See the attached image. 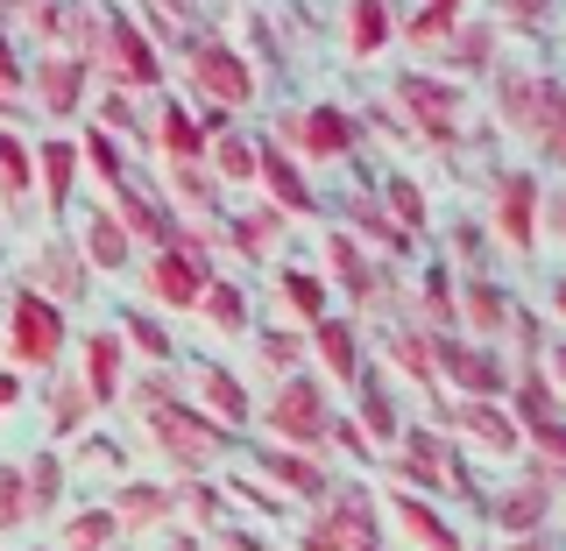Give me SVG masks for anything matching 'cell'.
<instances>
[{
    "label": "cell",
    "instance_id": "1",
    "mask_svg": "<svg viewBox=\"0 0 566 551\" xmlns=\"http://www.w3.org/2000/svg\"><path fill=\"white\" fill-rule=\"evenodd\" d=\"M78 64L99 71L106 93H164V50L142 35V22L128 8H93L85 14V43H78Z\"/></svg>",
    "mask_w": 566,
    "mask_h": 551
},
{
    "label": "cell",
    "instance_id": "2",
    "mask_svg": "<svg viewBox=\"0 0 566 551\" xmlns=\"http://www.w3.org/2000/svg\"><path fill=\"white\" fill-rule=\"evenodd\" d=\"M489 85H495V120H503V135L531 141L538 163L553 170L559 163V71H545V64H495Z\"/></svg>",
    "mask_w": 566,
    "mask_h": 551
},
{
    "label": "cell",
    "instance_id": "3",
    "mask_svg": "<svg viewBox=\"0 0 566 551\" xmlns=\"http://www.w3.org/2000/svg\"><path fill=\"white\" fill-rule=\"evenodd\" d=\"M0 347H8L14 375H57L64 347H71V318L35 290H14L8 311H0Z\"/></svg>",
    "mask_w": 566,
    "mask_h": 551
},
{
    "label": "cell",
    "instance_id": "4",
    "mask_svg": "<svg viewBox=\"0 0 566 551\" xmlns=\"http://www.w3.org/2000/svg\"><path fill=\"white\" fill-rule=\"evenodd\" d=\"M489 226L510 255H538L553 234V184L538 170H495L489 177Z\"/></svg>",
    "mask_w": 566,
    "mask_h": 551
},
{
    "label": "cell",
    "instance_id": "5",
    "mask_svg": "<svg viewBox=\"0 0 566 551\" xmlns=\"http://www.w3.org/2000/svg\"><path fill=\"white\" fill-rule=\"evenodd\" d=\"M389 99L403 106V120H411L418 141H439V149H453L460 135H468V85L447 78V71H397V85H389Z\"/></svg>",
    "mask_w": 566,
    "mask_h": 551
},
{
    "label": "cell",
    "instance_id": "6",
    "mask_svg": "<svg viewBox=\"0 0 566 551\" xmlns=\"http://www.w3.org/2000/svg\"><path fill=\"white\" fill-rule=\"evenodd\" d=\"M270 141L291 149V156H305V163H354V156L368 149L361 114H347V106H333V99L305 106V114H283Z\"/></svg>",
    "mask_w": 566,
    "mask_h": 551
},
{
    "label": "cell",
    "instance_id": "7",
    "mask_svg": "<svg viewBox=\"0 0 566 551\" xmlns=\"http://www.w3.org/2000/svg\"><path fill=\"white\" fill-rule=\"evenodd\" d=\"M185 93L199 106H212V114H241V106H255V64L234 43H220V35H191Z\"/></svg>",
    "mask_w": 566,
    "mask_h": 551
},
{
    "label": "cell",
    "instance_id": "8",
    "mask_svg": "<svg viewBox=\"0 0 566 551\" xmlns=\"http://www.w3.org/2000/svg\"><path fill=\"white\" fill-rule=\"evenodd\" d=\"M212 283V241H177V247H156V255H142V290H149V305L164 311H199Z\"/></svg>",
    "mask_w": 566,
    "mask_h": 551
},
{
    "label": "cell",
    "instance_id": "9",
    "mask_svg": "<svg viewBox=\"0 0 566 551\" xmlns=\"http://www.w3.org/2000/svg\"><path fill=\"white\" fill-rule=\"evenodd\" d=\"M318 255H326V290H340L354 311H382L389 297H397V269H382V262L368 255L347 226L318 234Z\"/></svg>",
    "mask_w": 566,
    "mask_h": 551
},
{
    "label": "cell",
    "instance_id": "10",
    "mask_svg": "<svg viewBox=\"0 0 566 551\" xmlns=\"http://www.w3.org/2000/svg\"><path fill=\"white\" fill-rule=\"evenodd\" d=\"M262 424H270V446H291V453H318L326 446V424H333V403L312 375H291L276 382V396L262 403Z\"/></svg>",
    "mask_w": 566,
    "mask_h": 551
},
{
    "label": "cell",
    "instance_id": "11",
    "mask_svg": "<svg viewBox=\"0 0 566 551\" xmlns=\"http://www.w3.org/2000/svg\"><path fill=\"white\" fill-rule=\"evenodd\" d=\"M432 375L447 389H460V403H503L510 361L495 347H474V340H460V332H439L432 340Z\"/></svg>",
    "mask_w": 566,
    "mask_h": 551
},
{
    "label": "cell",
    "instance_id": "12",
    "mask_svg": "<svg viewBox=\"0 0 566 551\" xmlns=\"http://www.w3.org/2000/svg\"><path fill=\"white\" fill-rule=\"evenodd\" d=\"M142 424H149V432H156V446L170 453V467H185V474L212 467V459H220L227 446H234V438H227L220 424H206V417L191 411L185 396H170V403H149V411H142Z\"/></svg>",
    "mask_w": 566,
    "mask_h": 551
},
{
    "label": "cell",
    "instance_id": "13",
    "mask_svg": "<svg viewBox=\"0 0 566 551\" xmlns=\"http://www.w3.org/2000/svg\"><path fill=\"white\" fill-rule=\"evenodd\" d=\"M22 290H35V297H50V305H85L93 297V269L78 262V247H71L64 234H43L35 241V255L22 262Z\"/></svg>",
    "mask_w": 566,
    "mask_h": 551
},
{
    "label": "cell",
    "instance_id": "14",
    "mask_svg": "<svg viewBox=\"0 0 566 551\" xmlns=\"http://www.w3.org/2000/svg\"><path fill=\"white\" fill-rule=\"evenodd\" d=\"M106 212H114L120 234H128L135 247H149V255H156V247H177V241H185V226L170 220V205L156 199V184H142L135 170L120 177L114 191H106Z\"/></svg>",
    "mask_w": 566,
    "mask_h": 551
},
{
    "label": "cell",
    "instance_id": "15",
    "mask_svg": "<svg viewBox=\"0 0 566 551\" xmlns=\"http://www.w3.org/2000/svg\"><path fill=\"white\" fill-rule=\"evenodd\" d=\"M255 191L270 199L276 220H318V205H326L312 191V170L291 149H276V141H262V156H255Z\"/></svg>",
    "mask_w": 566,
    "mask_h": 551
},
{
    "label": "cell",
    "instance_id": "16",
    "mask_svg": "<svg viewBox=\"0 0 566 551\" xmlns=\"http://www.w3.org/2000/svg\"><path fill=\"white\" fill-rule=\"evenodd\" d=\"M510 318H517V297H510L495 276H460V290H453V332L460 340L495 347L510 332Z\"/></svg>",
    "mask_w": 566,
    "mask_h": 551
},
{
    "label": "cell",
    "instance_id": "17",
    "mask_svg": "<svg viewBox=\"0 0 566 551\" xmlns=\"http://www.w3.org/2000/svg\"><path fill=\"white\" fill-rule=\"evenodd\" d=\"M29 93H35V114L43 120H78L85 93H93V71L71 57V50H43V57L29 64Z\"/></svg>",
    "mask_w": 566,
    "mask_h": 551
},
{
    "label": "cell",
    "instance_id": "18",
    "mask_svg": "<svg viewBox=\"0 0 566 551\" xmlns=\"http://www.w3.org/2000/svg\"><path fill=\"white\" fill-rule=\"evenodd\" d=\"M64 220H71V247H78V262L93 276H128L135 269V241L120 234V220L106 205H71Z\"/></svg>",
    "mask_w": 566,
    "mask_h": 551
},
{
    "label": "cell",
    "instance_id": "19",
    "mask_svg": "<svg viewBox=\"0 0 566 551\" xmlns=\"http://www.w3.org/2000/svg\"><path fill=\"white\" fill-rule=\"evenodd\" d=\"M185 403L199 411L206 424H220L227 438L241 432L248 417H255V396H248V382L234 375V368H220V361H191V389H185Z\"/></svg>",
    "mask_w": 566,
    "mask_h": 551
},
{
    "label": "cell",
    "instance_id": "20",
    "mask_svg": "<svg viewBox=\"0 0 566 551\" xmlns=\"http://www.w3.org/2000/svg\"><path fill=\"white\" fill-rule=\"evenodd\" d=\"M128 347H120V332L114 326H93L78 340V389L93 396V411H114L120 396H128Z\"/></svg>",
    "mask_w": 566,
    "mask_h": 551
},
{
    "label": "cell",
    "instance_id": "21",
    "mask_svg": "<svg viewBox=\"0 0 566 551\" xmlns=\"http://www.w3.org/2000/svg\"><path fill=\"white\" fill-rule=\"evenodd\" d=\"M305 347L318 353V368H326V375L340 382V389H354V382L368 375V368H376V361H368V332L354 326L347 311H326V318H318V326L305 332Z\"/></svg>",
    "mask_w": 566,
    "mask_h": 551
},
{
    "label": "cell",
    "instance_id": "22",
    "mask_svg": "<svg viewBox=\"0 0 566 551\" xmlns=\"http://www.w3.org/2000/svg\"><path fill=\"white\" fill-rule=\"evenodd\" d=\"M142 135H149V149L164 163H206V128L185 106V93H156V114L142 120Z\"/></svg>",
    "mask_w": 566,
    "mask_h": 551
},
{
    "label": "cell",
    "instance_id": "23",
    "mask_svg": "<svg viewBox=\"0 0 566 551\" xmlns=\"http://www.w3.org/2000/svg\"><path fill=\"white\" fill-rule=\"evenodd\" d=\"M255 467H262V481H270L276 495H291V502H326L333 495V474H326V459L318 453H291V446H255Z\"/></svg>",
    "mask_w": 566,
    "mask_h": 551
},
{
    "label": "cell",
    "instance_id": "24",
    "mask_svg": "<svg viewBox=\"0 0 566 551\" xmlns=\"http://www.w3.org/2000/svg\"><path fill=\"white\" fill-rule=\"evenodd\" d=\"M382 509H389V523L403 530L418 551H468V538H460V523L447 517L439 502H424V495H411V488H389L382 495Z\"/></svg>",
    "mask_w": 566,
    "mask_h": 551
},
{
    "label": "cell",
    "instance_id": "25",
    "mask_svg": "<svg viewBox=\"0 0 566 551\" xmlns=\"http://www.w3.org/2000/svg\"><path fill=\"white\" fill-rule=\"evenodd\" d=\"M453 446H474L482 459H524V438L503 403H453Z\"/></svg>",
    "mask_w": 566,
    "mask_h": 551
},
{
    "label": "cell",
    "instance_id": "26",
    "mask_svg": "<svg viewBox=\"0 0 566 551\" xmlns=\"http://www.w3.org/2000/svg\"><path fill=\"white\" fill-rule=\"evenodd\" d=\"M403 424H411V417L397 411V389H389V375H382V368H368V375L354 382V432H361L368 453H376V446H397Z\"/></svg>",
    "mask_w": 566,
    "mask_h": 551
},
{
    "label": "cell",
    "instance_id": "27",
    "mask_svg": "<svg viewBox=\"0 0 566 551\" xmlns=\"http://www.w3.org/2000/svg\"><path fill=\"white\" fill-rule=\"evenodd\" d=\"M78 170L85 163H78V141H71V135H43V141H35V191H43V205L57 212V220L78 205Z\"/></svg>",
    "mask_w": 566,
    "mask_h": 551
},
{
    "label": "cell",
    "instance_id": "28",
    "mask_svg": "<svg viewBox=\"0 0 566 551\" xmlns=\"http://www.w3.org/2000/svg\"><path fill=\"white\" fill-rule=\"evenodd\" d=\"M553 495H559V488H538V481H510L503 495H495V502H489V523L503 530V544L553 530Z\"/></svg>",
    "mask_w": 566,
    "mask_h": 551
},
{
    "label": "cell",
    "instance_id": "29",
    "mask_svg": "<svg viewBox=\"0 0 566 551\" xmlns=\"http://www.w3.org/2000/svg\"><path fill=\"white\" fill-rule=\"evenodd\" d=\"M439 50H447V71H453L460 85H468V78H489V71L503 64V29H495L489 14H468V22H460Z\"/></svg>",
    "mask_w": 566,
    "mask_h": 551
},
{
    "label": "cell",
    "instance_id": "30",
    "mask_svg": "<svg viewBox=\"0 0 566 551\" xmlns=\"http://www.w3.org/2000/svg\"><path fill=\"white\" fill-rule=\"evenodd\" d=\"M270 269H276V305H283V318H291L297 332H312L318 318L333 311V290H326V276H318V269H297V262H283V255L270 262Z\"/></svg>",
    "mask_w": 566,
    "mask_h": 551
},
{
    "label": "cell",
    "instance_id": "31",
    "mask_svg": "<svg viewBox=\"0 0 566 551\" xmlns=\"http://www.w3.org/2000/svg\"><path fill=\"white\" fill-rule=\"evenodd\" d=\"M199 318L220 332V340H241V332H255V297H248L241 276H220V269H212L206 297H199Z\"/></svg>",
    "mask_w": 566,
    "mask_h": 551
},
{
    "label": "cell",
    "instance_id": "32",
    "mask_svg": "<svg viewBox=\"0 0 566 551\" xmlns=\"http://www.w3.org/2000/svg\"><path fill=\"white\" fill-rule=\"evenodd\" d=\"M106 509H114L120 530H164V523L177 517V488H164V481H135V474H128V481L114 488V502H106Z\"/></svg>",
    "mask_w": 566,
    "mask_h": 551
},
{
    "label": "cell",
    "instance_id": "33",
    "mask_svg": "<svg viewBox=\"0 0 566 551\" xmlns=\"http://www.w3.org/2000/svg\"><path fill=\"white\" fill-rule=\"evenodd\" d=\"M35 199V141L0 120V212H22Z\"/></svg>",
    "mask_w": 566,
    "mask_h": 551
},
{
    "label": "cell",
    "instance_id": "34",
    "mask_svg": "<svg viewBox=\"0 0 566 551\" xmlns=\"http://www.w3.org/2000/svg\"><path fill=\"white\" fill-rule=\"evenodd\" d=\"M255 156H262V135H248V128H220L206 141V170H212V184H255Z\"/></svg>",
    "mask_w": 566,
    "mask_h": 551
},
{
    "label": "cell",
    "instance_id": "35",
    "mask_svg": "<svg viewBox=\"0 0 566 551\" xmlns=\"http://www.w3.org/2000/svg\"><path fill=\"white\" fill-rule=\"evenodd\" d=\"M347 50H354V57H382V50L389 43H397V8H389V0H347Z\"/></svg>",
    "mask_w": 566,
    "mask_h": 551
},
{
    "label": "cell",
    "instance_id": "36",
    "mask_svg": "<svg viewBox=\"0 0 566 551\" xmlns=\"http://www.w3.org/2000/svg\"><path fill=\"white\" fill-rule=\"evenodd\" d=\"M382 220L397 226V234L411 241V247L424 241V226H432V212H424V184H418L411 170H389V177H382Z\"/></svg>",
    "mask_w": 566,
    "mask_h": 551
},
{
    "label": "cell",
    "instance_id": "37",
    "mask_svg": "<svg viewBox=\"0 0 566 551\" xmlns=\"http://www.w3.org/2000/svg\"><path fill=\"white\" fill-rule=\"evenodd\" d=\"M114 332H120V347L128 353H142L149 368H177V340H170V326L156 311H142V305H128L114 318Z\"/></svg>",
    "mask_w": 566,
    "mask_h": 551
},
{
    "label": "cell",
    "instance_id": "38",
    "mask_svg": "<svg viewBox=\"0 0 566 551\" xmlns=\"http://www.w3.org/2000/svg\"><path fill=\"white\" fill-rule=\"evenodd\" d=\"M460 22H468V0H418L411 14H397V35L411 50H439Z\"/></svg>",
    "mask_w": 566,
    "mask_h": 551
},
{
    "label": "cell",
    "instance_id": "39",
    "mask_svg": "<svg viewBox=\"0 0 566 551\" xmlns=\"http://www.w3.org/2000/svg\"><path fill=\"white\" fill-rule=\"evenodd\" d=\"M453 290H460V276H453V262H424L418 269V332H453Z\"/></svg>",
    "mask_w": 566,
    "mask_h": 551
},
{
    "label": "cell",
    "instance_id": "40",
    "mask_svg": "<svg viewBox=\"0 0 566 551\" xmlns=\"http://www.w3.org/2000/svg\"><path fill=\"white\" fill-rule=\"evenodd\" d=\"M22 488H29V523L57 517V509H64V453H57V446L29 453V459H22Z\"/></svg>",
    "mask_w": 566,
    "mask_h": 551
},
{
    "label": "cell",
    "instance_id": "41",
    "mask_svg": "<svg viewBox=\"0 0 566 551\" xmlns=\"http://www.w3.org/2000/svg\"><path fill=\"white\" fill-rule=\"evenodd\" d=\"M382 361L397 368V375H411L418 389H439V375H432V332H418V326H389L382 332Z\"/></svg>",
    "mask_w": 566,
    "mask_h": 551
},
{
    "label": "cell",
    "instance_id": "42",
    "mask_svg": "<svg viewBox=\"0 0 566 551\" xmlns=\"http://www.w3.org/2000/svg\"><path fill=\"white\" fill-rule=\"evenodd\" d=\"M283 226L291 220H276L270 205H241L234 220H227V234H234V247L248 262H276V247H283Z\"/></svg>",
    "mask_w": 566,
    "mask_h": 551
},
{
    "label": "cell",
    "instance_id": "43",
    "mask_svg": "<svg viewBox=\"0 0 566 551\" xmlns=\"http://www.w3.org/2000/svg\"><path fill=\"white\" fill-rule=\"evenodd\" d=\"M114 538H120L114 509H106V502H85V509H71V517H64L57 551H114Z\"/></svg>",
    "mask_w": 566,
    "mask_h": 551
},
{
    "label": "cell",
    "instance_id": "44",
    "mask_svg": "<svg viewBox=\"0 0 566 551\" xmlns=\"http://www.w3.org/2000/svg\"><path fill=\"white\" fill-rule=\"evenodd\" d=\"M93 424V396L78 389V375H57L50 382V438H85Z\"/></svg>",
    "mask_w": 566,
    "mask_h": 551
},
{
    "label": "cell",
    "instance_id": "45",
    "mask_svg": "<svg viewBox=\"0 0 566 551\" xmlns=\"http://www.w3.org/2000/svg\"><path fill=\"white\" fill-rule=\"evenodd\" d=\"M255 361L270 368L276 382H291L297 361H305V332H297V326H262V332H255Z\"/></svg>",
    "mask_w": 566,
    "mask_h": 551
},
{
    "label": "cell",
    "instance_id": "46",
    "mask_svg": "<svg viewBox=\"0 0 566 551\" xmlns=\"http://www.w3.org/2000/svg\"><path fill=\"white\" fill-rule=\"evenodd\" d=\"M22 93H29V64L14 50V35L0 29V120H14V128H22Z\"/></svg>",
    "mask_w": 566,
    "mask_h": 551
},
{
    "label": "cell",
    "instance_id": "47",
    "mask_svg": "<svg viewBox=\"0 0 566 551\" xmlns=\"http://www.w3.org/2000/svg\"><path fill=\"white\" fill-rule=\"evenodd\" d=\"M29 530V488H22V459H0V544Z\"/></svg>",
    "mask_w": 566,
    "mask_h": 551
},
{
    "label": "cell",
    "instance_id": "48",
    "mask_svg": "<svg viewBox=\"0 0 566 551\" xmlns=\"http://www.w3.org/2000/svg\"><path fill=\"white\" fill-rule=\"evenodd\" d=\"M553 14H559V0H495V14H489V22L495 29H517V35H545V29H553Z\"/></svg>",
    "mask_w": 566,
    "mask_h": 551
},
{
    "label": "cell",
    "instance_id": "49",
    "mask_svg": "<svg viewBox=\"0 0 566 551\" xmlns=\"http://www.w3.org/2000/svg\"><path fill=\"white\" fill-rule=\"evenodd\" d=\"M93 128H99V135H114V141H149V135H142V106H135L128 93H99Z\"/></svg>",
    "mask_w": 566,
    "mask_h": 551
},
{
    "label": "cell",
    "instance_id": "50",
    "mask_svg": "<svg viewBox=\"0 0 566 551\" xmlns=\"http://www.w3.org/2000/svg\"><path fill=\"white\" fill-rule=\"evenodd\" d=\"M78 163H93L106 191L128 177V156H120V141H114V135H99V128H85V135H78Z\"/></svg>",
    "mask_w": 566,
    "mask_h": 551
},
{
    "label": "cell",
    "instance_id": "51",
    "mask_svg": "<svg viewBox=\"0 0 566 551\" xmlns=\"http://www.w3.org/2000/svg\"><path fill=\"white\" fill-rule=\"evenodd\" d=\"M71 467H85V474H99V481H128V459H120V446H114V438H106V432H93V438H85V446H78V459H71Z\"/></svg>",
    "mask_w": 566,
    "mask_h": 551
},
{
    "label": "cell",
    "instance_id": "52",
    "mask_svg": "<svg viewBox=\"0 0 566 551\" xmlns=\"http://www.w3.org/2000/svg\"><path fill=\"white\" fill-rule=\"evenodd\" d=\"M453 262H460L468 276H489V226H482V220H460V226H453Z\"/></svg>",
    "mask_w": 566,
    "mask_h": 551
},
{
    "label": "cell",
    "instance_id": "53",
    "mask_svg": "<svg viewBox=\"0 0 566 551\" xmlns=\"http://www.w3.org/2000/svg\"><path fill=\"white\" fill-rule=\"evenodd\" d=\"M29 403V375H14V368H0V424Z\"/></svg>",
    "mask_w": 566,
    "mask_h": 551
},
{
    "label": "cell",
    "instance_id": "54",
    "mask_svg": "<svg viewBox=\"0 0 566 551\" xmlns=\"http://www.w3.org/2000/svg\"><path fill=\"white\" fill-rule=\"evenodd\" d=\"M149 538H156V551H206V538H199V530H177V523L149 530Z\"/></svg>",
    "mask_w": 566,
    "mask_h": 551
},
{
    "label": "cell",
    "instance_id": "55",
    "mask_svg": "<svg viewBox=\"0 0 566 551\" xmlns=\"http://www.w3.org/2000/svg\"><path fill=\"white\" fill-rule=\"evenodd\" d=\"M212 538H220V544H227V551H270V544H262V538H255V530H241V523H234V517H227V523H220V530H212Z\"/></svg>",
    "mask_w": 566,
    "mask_h": 551
},
{
    "label": "cell",
    "instance_id": "56",
    "mask_svg": "<svg viewBox=\"0 0 566 551\" xmlns=\"http://www.w3.org/2000/svg\"><path fill=\"white\" fill-rule=\"evenodd\" d=\"M489 551H559L553 530H538V538H510V544H489Z\"/></svg>",
    "mask_w": 566,
    "mask_h": 551
},
{
    "label": "cell",
    "instance_id": "57",
    "mask_svg": "<svg viewBox=\"0 0 566 551\" xmlns=\"http://www.w3.org/2000/svg\"><path fill=\"white\" fill-rule=\"evenodd\" d=\"M14 8H22V0H0V29L14 35Z\"/></svg>",
    "mask_w": 566,
    "mask_h": 551
},
{
    "label": "cell",
    "instance_id": "58",
    "mask_svg": "<svg viewBox=\"0 0 566 551\" xmlns=\"http://www.w3.org/2000/svg\"><path fill=\"white\" fill-rule=\"evenodd\" d=\"M0 255H8V226H0Z\"/></svg>",
    "mask_w": 566,
    "mask_h": 551
},
{
    "label": "cell",
    "instance_id": "59",
    "mask_svg": "<svg viewBox=\"0 0 566 551\" xmlns=\"http://www.w3.org/2000/svg\"><path fill=\"white\" fill-rule=\"evenodd\" d=\"M22 551H50V544H22Z\"/></svg>",
    "mask_w": 566,
    "mask_h": 551
},
{
    "label": "cell",
    "instance_id": "60",
    "mask_svg": "<svg viewBox=\"0 0 566 551\" xmlns=\"http://www.w3.org/2000/svg\"><path fill=\"white\" fill-rule=\"evenodd\" d=\"M474 551H489V544H474Z\"/></svg>",
    "mask_w": 566,
    "mask_h": 551
}]
</instances>
